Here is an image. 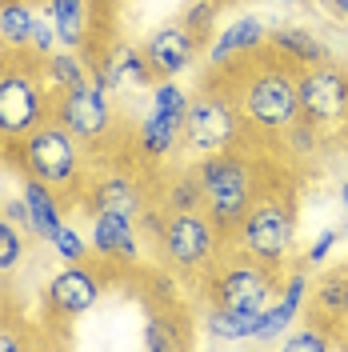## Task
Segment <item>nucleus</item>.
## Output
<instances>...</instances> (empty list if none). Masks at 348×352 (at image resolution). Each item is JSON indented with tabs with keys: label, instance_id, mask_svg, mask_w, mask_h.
Here are the masks:
<instances>
[{
	"label": "nucleus",
	"instance_id": "obj_12",
	"mask_svg": "<svg viewBox=\"0 0 348 352\" xmlns=\"http://www.w3.org/2000/svg\"><path fill=\"white\" fill-rule=\"evenodd\" d=\"M100 292H105V280L96 272H88L85 264H65L48 285H44V308L52 320H76L85 316L88 308L100 305Z\"/></svg>",
	"mask_w": 348,
	"mask_h": 352
},
{
	"label": "nucleus",
	"instance_id": "obj_23",
	"mask_svg": "<svg viewBox=\"0 0 348 352\" xmlns=\"http://www.w3.org/2000/svg\"><path fill=\"white\" fill-rule=\"evenodd\" d=\"M208 332L213 340H257L261 312H228V308L208 305Z\"/></svg>",
	"mask_w": 348,
	"mask_h": 352
},
{
	"label": "nucleus",
	"instance_id": "obj_20",
	"mask_svg": "<svg viewBox=\"0 0 348 352\" xmlns=\"http://www.w3.org/2000/svg\"><path fill=\"white\" fill-rule=\"evenodd\" d=\"M268 48L272 52H281L288 65L305 68V65H325V60H332L328 56L325 41L316 36V32H308V28H296V24H281V28H268Z\"/></svg>",
	"mask_w": 348,
	"mask_h": 352
},
{
	"label": "nucleus",
	"instance_id": "obj_32",
	"mask_svg": "<svg viewBox=\"0 0 348 352\" xmlns=\"http://www.w3.org/2000/svg\"><path fill=\"white\" fill-rule=\"evenodd\" d=\"M176 344H180V336L168 332V320L164 316H153L144 324V349H176Z\"/></svg>",
	"mask_w": 348,
	"mask_h": 352
},
{
	"label": "nucleus",
	"instance_id": "obj_27",
	"mask_svg": "<svg viewBox=\"0 0 348 352\" xmlns=\"http://www.w3.org/2000/svg\"><path fill=\"white\" fill-rule=\"evenodd\" d=\"M281 344H284L288 352H325V349H336L340 340H336V336H332L328 329H320V324H312V320H308L305 329L288 332Z\"/></svg>",
	"mask_w": 348,
	"mask_h": 352
},
{
	"label": "nucleus",
	"instance_id": "obj_9",
	"mask_svg": "<svg viewBox=\"0 0 348 352\" xmlns=\"http://www.w3.org/2000/svg\"><path fill=\"white\" fill-rule=\"evenodd\" d=\"M52 116L65 124L76 144L88 153H105L112 144V132H116V109H112V92L96 76H88L85 85L68 88L52 100Z\"/></svg>",
	"mask_w": 348,
	"mask_h": 352
},
{
	"label": "nucleus",
	"instance_id": "obj_11",
	"mask_svg": "<svg viewBox=\"0 0 348 352\" xmlns=\"http://www.w3.org/2000/svg\"><path fill=\"white\" fill-rule=\"evenodd\" d=\"M296 92H301V120L328 136L336 129H348V72L332 60L325 65H305L296 72Z\"/></svg>",
	"mask_w": 348,
	"mask_h": 352
},
{
	"label": "nucleus",
	"instance_id": "obj_22",
	"mask_svg": "<svg viewBox=\"0 0 348 352\" xmlns=\"http://www.w3.org/2000/svg\"><path fill=\"white\" fill-rule=\"evenodd\" d=\"M41 76H44V85H48V92H52V100H56L61 92L85 85L88 76H92V65H88L85 52L56 48L52 56H44V60H41Z\"/></svg>",
	"mask_w": 348,
	"mask_h": 352
},
{
	"label": "nucleus",
	"instance_id": "obj_24",
	"mask_svg": "<svg viewBox=\"0 0 348 352\" xmlns=\"http://www.w3.org/2000/svg\"><path fill=\"white\" fill-rule=\"evenodd\" d=\"M156 204L164 208V212H184V208H204V197H200V180L196 173H176L168 184H164V192L156 197Z\"/></svg>",
	"mask_w": 348,
	"mask_h": 352
},
{
	"label": "nucleus",
	"instance_id": "obj_14",
	"mask_svg": "<svg viewBox=\"0 0 348 352\" xmlns=\"http://www.w3.org/2000/svg\"><path fill=\"white\" fill-rule=\"evenodd\" d=\"M196 48H200V44L188 36V28H184L180 21L153 28V32L144 36V44H140L149 68H153L156 76H173V80L196 65Z\"/></svg>",
	"mask_w": 348,
	"mask_h": 352
},
{
	"label": "nucleus",
	"instance_id": "obj_18",
	"mask_svg": "<svg viewBox=\"0 0 348 352\" xmlns=\"http://www.w3.org/2000/svg\"><path fill=\"white\" fill-rule=\"evenodd\" d=\"M264 41H268L264 21L252 16V12H244V16H237L228 28H220L217 36H213V44H208V65L220 68V65H228V60H237V56H248V52L264 48Z\"/></svg>",
	"mask_w": 348,
	"mask_h": 352
},
{
	"label": "nucleus",
	"instance_id": "obj_10",
	"mask_svg": "<svg viewBox=\"0 0 348 352\" xmlns=\"http://www.w3.org/2000/svg\"><path fill=\"white\" fill-rule=\"evenodd\" d=\"M184 112H188V92L176 85L173 76H160L153 85V104L144 112V120L132 132L136 153L149 164H160L164 156L180 148V132H184Z\"/></svg>",
	"mask_w": 348,
	"mask_h": 352
},
{
	"label": "nucleus",
	"instance_id": "obj_5",
	"mask_svg": "<svg viewBox=\"0 0 348 352\" xmlns=\"http://www.w3.org/2000/svg\"><path fill=\"white\" fill-rule=\"evenodd\" d=\"M208 305L228 308V312H264L281 292L284 272L268 268V264L252 261L244 248L228 244L220 252V261L208 268Z\"/></svg>",
	"mask_w": 348,
	"mask_h": 352
},
{
	"label": "nucleus",
	"instance_id": "obj_35",
	"mask_svg": "<svg viewBox=\"0 0 348 352\" xmlns=\"http://www.w3.org/2000/svg\"><path fill=\"white\" fill-rule=\"evenodd\" d=\"M325 12H332L340 24H348V0H325Z\"/></svg>",
	"mask_w": 348,
	"mask_h": 352
},
{
	"label": "nucleus",
	"instance_id": "obj_28",
	"mask_svg": "<svg viewBox=\"0 0 348 352\" xmlns=\"http://www.w3.org/2000/svg\"><path fill=\"white\" fill-rule=\"evenodd\" d=\"M48 244L56 248V256H61L65 264H88V252H92V244H88L76 228H68V224H61Z\"/></svg>",
	"mask_w": 348,
	"mask_h": 352
},
{
	"label": "nucleus",
	"instance_id": "obj_29",
	"mask_svg": "<svg viewBox=\"0 0 348 352\" xmlns=\"http://www.w3.org/2000/svg\"><path fill=\"white\" fill-rule=\"evenodd\" d=\"M24 256V236H21V224L0 212V272H12Z\"/></svg>",
	"mask_w": 348,
	"mask_h": 352
},
{
	"label": "nucleus",
	"instance_id": "obj_13",
	"mask_svg": "<svg viewBox=\"0 0 348 352\" xmlns=\"http://www.w3.org/2000/svg\"><path fill=\"white\" fill-rule=\"evenodd\" d=\"M305 320L328 329L332 336L345 332V340H348V264L345 268H328V272H320V276L308 285ZM336 340H340V336H336Z\"/></svg>",
	"mask_w": 348,
	"mask_h": 352
},
{
	"label": "nucleus",
	"instance_id": "obj_8",
	"mask_svg": "<svg viewBox=\"0 0 348 352\" xmlns=\"http://www.w3.org/2000/svg\"><path fill=\"white\" fill-rule=\"evenodd\" d=\"M228 244L232 241L213 224L204 208H184V212H168V220H164L160 256L168 261V268L184 272V276H208V268L220 261V252Z\"/></svg>",
	"mask_w": 348,
	"mask_h": 352
},
{
	"label": "nucleus",
	"instance_id": "obj_15",
	"mask_svg": "<svg viewBox=\"0 0 348 352\" xmlns=\"http://www.w3.org/2000/svg\"><path fill=\"white\" fill-rule=\"evenodd\" d=\"M144 204H149L144 184L132 173H124V168H109V173H100L96 180L85 184L88 217H92V212H124V217H136Z\"/></svg>",
	"mask_w": 348,
	"mask_h": 352
},
{
	"label": "nucleus",
	"instance_id": "obj_17",
	"mask_svg": "<svg viewBox=\"0 0 348 352\" xmlns=\"http://www.w3.org/2000/svg\"><path fill=\"white\" fill-rule=\"evenodd\" d=\"M48 21L56 28L61 48L72 52H92L96 48V24H92V0H41Z\"/></svg>",
	"mask_w": 348,
	"mask_h": 352
},
{
	"label": "nucleus",
	"instance_id": "obj_6",
	"mask_svg": "<svg viewBox=\"0 0 348 352\" xmlns=\"http://www.w3.org/2000/svg\"><path fill=\"white\" fill-rule=\"evenodd\" d=\"M17 160H21L24 176H36L44 184H52L56 192H80L85 197V153H80L76 136L56 116H48L28 140L17 144Z\"/></svg>",
	"mask_w": 348,
	"mask_h": 352
},
{
	"label": "nucleus",
	"instance_id": "obj_33",
	"mask_svg": "<svg viewBox=\"0 0 348 352\" xmlns=\"http://www.w3.org/2000/svg\"><path fill=\"white\" fill-rule=\"evenodd\" d=\"M4 217L12 220V224H21V228H28V204H24V197H8L4 200V208H0Z\"/></svg>",
	"mask_w": 348,
	"mask_h": 352
},
{
	"label": "nucleus",
	"instance_id": "obj_4",
	"mask_svg": "<svg viewBox=\"0 0 348 352\" xmlns=\"http://www.w3.org/2000/svg\"><path fill=\"white\" fill-rule=\"evenodd\" d=\"M52 116V92L41 76V56L0 48V144H21Z\"/></svg>",
	"mask_w": 348,
	"mask_h": 352
},
{
	"label": "nucleus",
	"instance_id": "obj_30",
	"mask_svg": "<svg viewBox=\"0 0 348 352\" xmlns=\"http://www.w3.org/2000/svg\"><path fill=\"white\" fill-rule=\"evenodd\" d=\"M61 48V41H56V28H52V21H48V12L41 8V16H36V28H32V36H28V52L32 56H52Z\"/></svg>",
	"mask_w": 348,
	"mask_h": 352
},
{
	"label": "nucleus",
	"instance_id": "obj_3",
	"mask_svg": "<svg viewBox=\"0 0 348 352\" xmlns=\"http://www.w3.org/2000/svg\"><path fill=\"white\" fill-rule=\"evenodd\" d=\"M193 173H196V180H200L204 212H208L213 224L232 241L240 217L252 208V200L261 192L264 168L237 144V148H224V153L200 156V164H196Z\"/></svg>",
	"mask_w": 348,
	"mask_h": 352
},
{
	"label": "nucleus",
	"instance_id": "obj_36",
	"mask_svg": "<svg viewBox=\"0 0 348 352\" xmlns=\"http://www.w3.org/2000/svg\"><path fill=\"white\" fill-rule=\"evenodd\" d=\"M281 4H288V8H308V0H281Z\"/></svg>",
	"mask_w": 348,
	"mask_h": 352
},
{
	"label": "nucleus",
	"instance_id": "obj_37",
	"mask_svg": "<svg viewBox=\"0 0 348 352\" xmlns=\"http://www.w3.org/2000/svg\"><path fill=\"white\" fill-rule=\"evenodd\" d=\"M340 204H345V212H348V180L340 184Z\"/></svg>",
	"mask_w": 348,
	"mask_h": 352
},
{
	"label": "nucleus",
	"instance_id": "obj_21",
	"mask_svg": "<svg viewBox=\"0 0 348 352\" xmlns=\"http://www.w3.org/2000/svg\"><path fill=\"white\" fill-rule=\"evenodd\" d=\"M41 16V0H0V48L28 52V36Z\"/></svg>",
	"mask_w": 348,
	"mask_h": 352
},
{
	"label": "nucleus",
	"instance_id": "obj_2",
	"mask_svg": "<svg viewBox=\"0 0 348 352\" xmlns=\"http://www.w3.org/2000/svg\"><path fill=\"white\" fill-rule=\"evenodd\" d=\"M232 244L244 248L252 261L268 264L284 272L292 264V248H296V197L292 184H284V173H264L261 192L252 200V208L240 217Z\"/></svg>",
	"mask_w": 348,
	"mask_h": 352
},
{
	"label": "nucleus",
	"instance_id": "obj_19",
	"mask_svg": "<svg viewBox=\"0 0 348 352\" xmlns=\"http://www.w3.org/2000/svg\"><path fill=\"white\" fill-rule=\"evenodd\" d=\"M24 204H28V232L36 241H52V232L65 224V204L56 197L52 184H44L36 176H24V188H21Z\"/></svg>",
	"mask_w": 348,
	"mask_h": 352
},
{
	"label": "nucleus",
	"instance_id": "obj_34",
	"mask_svg": "<svg viewBox=\"0 0 348 352\" xmlns=\"http://www.w3.org/2000/svg\"><path fill=\"white\" fill-rule=\"evenodd\" d=\"M28 340L24 336H17V332H4L0 329V352H17V349H24Z\"/></svg>",
	"mask_w": 348,
	"mask_h": 352
},
{
	"label": "nucleus",
	"instance_id": "obj_25",
	"mask_svg": "<svg viewBox=\"0 0 348 352\" xmlns=\"http://www.w3.org/2000/svg\"><path fill=\"white\" fill-rule=\"evenodd\" d=\"M220 0H193V4H184V12H180V24L188 28V36H193L196 44H204V41H213L217 32V16H220Z\"/></svg>",
	"mask_w": 348,
	"mask_h": 352
},
{
	"label": "nucleus",
	"instance_id": "obj_31",
	"mask_svg": "<svg viewBox=\"0 0 348 352\" xmlns=\"http://www.w3.org/2000/svg\"><path fill=\"white\" fill-rule=\"evenodd\" d=\"M336 241H340V228H325V232L316 236V244L305 252V261H301V264H305L308 272H312V268H320V264L328 261V252L336 248Z\"/></svg>",
	"mask_w": 348,
	"mask_h": 352
},
{
	"label": "nucleus",
	"instance_id": "obj_1",
	"mask_svg": "<svg viewBox=\"0 0 348 352\" xmlns=\"http://www.w3.org/2000/svg\"><path fill=\"white\" fill-rule=\"evenodd\" d=\"M296 72L281 52H272L268 44L237 56L228 65L213 68L208 80H217L228 100L237 104L244 129H257L261 136H281L301 120V92H296Z\"/></svg>",
	"mask_w": 348,
	"mask_h": 352
},
{
	"label": "nucleus",
	"instance_id": "obj_26",
	"mask_svg": "<svg viewBox=\"0 0 348 352\" xmlns=\"http://www.w3.org/2000/svg\"><path fill=\"white\" fill-rule=\"evenodd\" d=\"M296 316H301V308L288 305L281 292H276V300H272V305H268V308L261 312V332H257V340H261V344L284 340V336H288V324H292Z\"/></svg>",
	"mask_w": 348,
	"mask_h": 352
},
{
	"label": "nucleus",
	"instance_id": "obj_16",
	"mask_svg": "<svg viewBox=\"0 0 348 352\" xmlns=\"http://www.w3.org/2000/svg\"><path fill=\"white\" fill-rule=\"evenodd\" d=\"M92 256L116 264H136L140 261V232H136V217L124 212H92Z\"/></svg>",
	"mask_w": 348,
	"mask_h": 352
},
{
	"label": "nucleus",
	"instance_id": "obj_7",
	"mask_svg": "<svg viewBox=\"0 0 348 352\" xmlns=\"http://www.w3.org/2000/svg\"><path fill=\"white\" fill-rule=\"evenodd\" d=\"M244 144V120H240L237 104L228 100V92L217 80H204L188 96V112H184V132H180V148L196 156L224 153Z\"/></svg>",
	"mask_w": 348,
	"mask_h": 352
}]
</instances>
